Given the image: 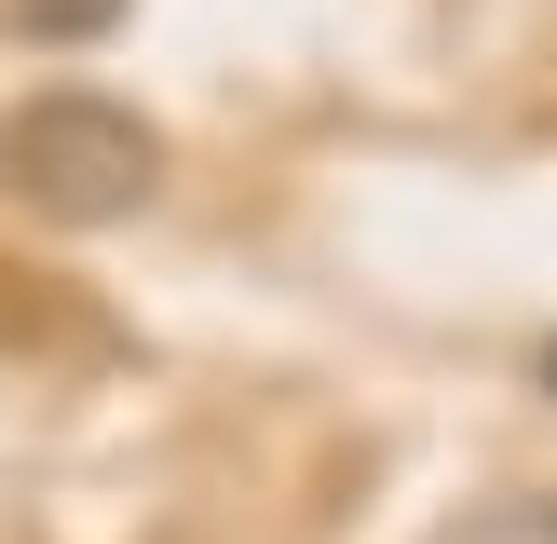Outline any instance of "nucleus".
Returning a JSON list of instances; mask_svg holds the SVG:
<instances>
[{
	"label": "nucleus",
	"instance_id": "nucleus-1",
	"mask_svg": "<svg viewBox=\"0 0 557 544\" xmlns=\"http://www.w3.org/2000/svg\"><path fill=\"white\" fill-rule=\"evenodd\" d=\"M0 190H14L27 218H54V232H109V218H136L163 190V136L136 123L123 96L54 82V96H27L14 123H0Z\"/></svg>",
	"mask_w": 557,
	"mask_h": 544
},
{
	"label": "nucleus",
	"instance_id": "nucleus-2",
	"mask_svg": "<svg viewBox=\"0 0 557 544\" xmlns=\"http://www.w3.org/2000/svg\"><path fill=\"white\" fill-rule=\"evenodd\" d=\"M0 14H14L27 41H54V54H82V41H109V27H123L136 0H0Z\"/></svg>",
	"mask_w": 557,
	"mask_h": 544
},
{
	"label": "nucleus",
	"instance_id": "nucleus-3",
	"mask_svg": "<svg viewBox=\"0 0 557 544\" xmlns=\"http://www.w3.org/2000/svg\"><path fill=\"white\" fill-rule=\"evenodd\" d=\"M544 381H557V354H544Z\"/></svg>",
	"mask_w": 557,
	"mask_h": 544
}]
</instances>
